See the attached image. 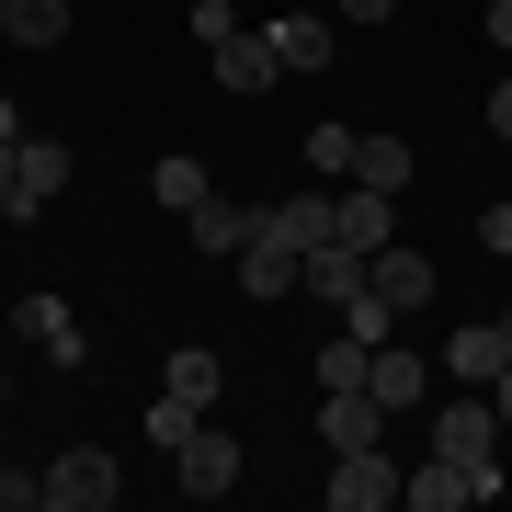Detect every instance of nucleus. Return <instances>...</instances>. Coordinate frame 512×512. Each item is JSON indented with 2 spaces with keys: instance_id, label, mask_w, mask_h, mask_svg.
I'll return each mask as SVG.
<instances>
[{
  "instance_id": "obj_1",
  "label": "nucleus",
  "mask_w": 512,
  "mask_h": 512,
  "mask_svg": "<svg viewBox=\"0 0 512 512\" xmlns=\"http://www.w3.org/2000/svg\"><path fill=\"white\" fill-rule=\"evenodd\" d=\"M512 467H456V456H421L399 478V512H467V501H501Z\"/></svg>"
},
{
  "instance_id": "obj_2",
  "label": "nucleus",
  "mask_w": 512,
  "mask_h": 512,
  "mask_svg": "<svg viewBox=\"0 0 512 512\" xmlns=\"http://www.w3.org/2000/svg\"><path fill=\"white\" fill-rule=\"evenodd\" d=\"M126 501V467L103 456V444H69V456L46 467V512H114Z\"/></svg>"
},
{
  "instance_id": "obj_3",
  "label": "nucleus",
  "mask_w": 512,
  "mask_h": 512,
  "mask_svg": "<svg viewBox=\"0 0 512 512\" xmlns=\"http://www.w3.org/2000/svg\"><path fill=\"white\" fill-rule=\"evenodd\" d=\"M433 456H456V467H501V410H490V387L433 410Z\"/></svg>"
},
{
  "instance_id": "obj_4",
  "label": "nucleus",
  "mask_w": 512,
  "mask_h": 512,
  "mask_svg": "<svg viewBox=\"0 0 512 512\" xmlns=\"http://www.w3.org/2000/svg\"><path fill=\"white\" fill-rule=\"evenodd\" d=\"M399 456H387V444H353V456H330V512H387L399 501Z\"/></svg>"
},
{
  "instance_id": "obj_5",
  "label": "nucleus",
  "mask_w": 512,
  "mask_h": 512,
  "mask_svg": "<svg viewBox=\"0 0 512 512\" xmlns=\"http://www.w3.org/2000/svg\"><path fill=\"white\" fill-rule=\"evenodd\" d=\"M171 467H183V501H228L239 490V433H205L194 421V444H171Z\"/></svg>"
},
{
  "instance_id": "obj_6",
  "label": "nucleus",
  "mask_w": 512,
  "mask_h": 512,
  "mask_svg": "<svg viewBox=\"0 0 512 512\" xmlns=\"http://www.w3.org/2000/svg\"><path fill=\"white\" fill-rule=\"evenodd\" d=\"M57 194H69V148H57V137H23L12 148V217H46Z\"/></svg>"
},
{
  "instance_id": "obj_7",
  "label": "nucleus",
  "mask_w": 512,
  "mask_h": 512,
  "mask_svg": "<svg viewBox=\"0 0 512 512\" xmlns=\"http://www.w3.org/2000/svg\"><path fill=\"white\" fill-rule=\"evenodd\" d=\"M183 239H194L205 262H239V251L262 239V205H228V194H205L194 217H183Z\"/></svg>"
},
{
  "instance_id": "obj_8",
  "label": "nucleus",
  "mask_w": 512,
  "mask_h": 512,
  "mask_svg": "<svg viewBox=\"0 0 512 512\" xmlns=\"http://www.w3.org/2000/svg\"><path fill=\"white\" fill-rule=\"evenodd\" d=\"M296 285H308V251H296V239H274V228H262L251 251H239V296H262V308H274V296H296Z\"/></svg>"
},
{
  "instance_id": "obj_9",
  "label": "nucleus",
  "mask_w": 512,
  "mask_h": 512,
  "mask_svg": "<svg viewBox=\"0 0 512 512\" xmlns=\"http://www.w3.org/2000/svg\"><path fill=\"white\" fill-rule=\"evenodd\" d=\"M387 421H399V410H387L376 387H330V399H319V433H330V456H353V444H376Z\"/></svg>"
},
{
  "instance_id": "obj_10",
  "label": "nucleus",
  "mask_w": 512,
  "mask_h": 512,
  "mask_svg": "<svg viewBox=\"0 0 512 512\" xmlns=\"http://www.w3.org/2000/svg\"><path fill=\"white\" fill-rule=\"evenodd\" d=\"M501 365H512V330L501 319H467L456 342H444V376H456V387H490Z\"/></svg>"
},
{
  "instance_id": "obj_11",
  "label": "nucleus",
  "mask_w": 512,
  "mask_h": 512,
  "mask_svg": "<svg viewBox=\"0 0 512 512\" xmlns=\"http://www.w3.org/2000/svg\"><path fill=\"white\" fill-rule=\"evenodd\" d=\"M217 80H228L239 103H251V92H274V80H285V57H274V35H251V23H239V35L217 46Z\"/></svg>"
},
{
  "instance_id": "obj_12",
  "label": "nucleus",
  "mask_w": 512,
  "mask_h": 512,
  "mask_svg": "<svg viewBox=\"0 0 512 512\" xmlns=\"http://www.w3.org/2000/svg\"><path fill=\"white\" fill-rule=\"evenodd\" d=\"M262 228L296 239V251H330V228H342V194H285V205H262Z\"/></svg>"
},
{
  "instance_id": "obj_13",
  "label": "nucleus",
  "mask_w": 512,
  "mask_h": 512,
  "mask_svg": "<svg viewBox=\"0 0 512 512\" xmlns=\"http://www.w3.org/2000/svg\"><path fill=\"white\" fill-rule=\"evenodd\" d=\"M330 239H342V251H365V262H376L387 239H399V194H365V183H353V194H342V228H330Z\"/></svg>"
},
{
  "instance_id": "obj_14",
  "label": "nucleus",
  "mask_w": 512,
  "mask_h": 512,
  "mask_svg": "<svg viewBox=\"0 0 512 512\" xmlns=\"http://www.w3.org/2000/svg\"><path fill=\"white\" fill-rule=\"evenodd\" d=\"M262 35H274L285 80H319V69H330V12H285V23H262Z\"/></svg>"
},
{
  "instance_id": "obj_15",
  "label": "nucleus",
  "mask_w": 512,
  "mask_h": 512,
  "mask_svg": "<svg viewBox=\"0 0 512 512\" xmlns=\"http://www.w3.org/2000/svg\"><path fill=\"white\" fill-rule=\"evenodd\" d=\"M365 285H376V262L330 239V251H308V285H296V296H330V308H353V296H365Z\"/></svg>"
},
{
  "instance_id": "obj_16",
  "label": "nucleus",
  "mask_w": 512,
  "mask_h": 512,
  "mask_svg": "<svg viewBox=\"0 0 512 512\" xmlns=\"http://www.w3.org/2000/svg\"><path fill=\"white\" fill-rule=\"evenodd\" d=\"M376 296H387V308H421V296H433V251H410V239H387V251H376Z\"/></svg>"
},
{
  "instance_id": "obj_17",
  "label": "nucleus",
  "mask_w": 512,
  "mask_h": 512,
  "mask_svg": "<svg viewBox=\"0 0 512 512\" xmlns=\"http://www.w3.org/2000/svg\"><path fill=\"white\" fill-rule=\"evenodd\" d=\"M365 387H376L387 410H421V399H433V376H421V353H410V342H376V365H365Z\"/></svg>"
},
{
  "instance_id": "obj_18",
  "label": "nucleus",
  "mask_w": 512,
  "mask_h": 512,
  "mask_svg": "<svg viewBox=\"0 0 512 512\" xmlns=\"http://www.w3.org/2000/svg\"><path fill=\"white\" fill-rule=\"evenodd\" d=\"M23 330H35L57 365H80V353H92V342H80V319H69V296H23Z\"/></svg>"
},
{
  "instance_id": "obj_19",
  "label": "nucleus",
  "mask_w": 512,
  "mask_h": 512,
  "mask_svg": "<svg viewBox=\"0 0 512 512\" xmlns=\"http://www.w3.org/2000/svg\"><path fill=\"white\" fill-rule=\"evenodd\" d=\"M353 183H365V194H410V148L399 137H365V148H353Z\"/></svg>"
},
{
  "instance_id": "obj_20",
  "label": "nucleus",
  "mask_w": 512,
  "mask_h": 512,
  "mask_svg": "<svg viewBox=\"0 0 512 512\" xmlns=\"http://www.w3.org/2000/svg\"><path fill=\"white\" fill-rule=\"evenodd\" d=\"M148 194H160V205H171V217H194V205H205V194H217V183H205V160H183V148H171V160H160V171H148Z\"/></svg>"
},
{
  "instance_id": "obj_21",
  "label": "nucleus",
  "mask_w": 512,
  "mask_h": 512,
  "mask_svg": "<svg viewBox=\"0 0 512 512\" xmlns=\"http://www.w3.org/2000/svg\"><path fill=\"white\" fill-rule=\"evenodd\" d=\"M160 387H171V399H194V410H205V399H217L228 376H217V353H205V342H183V353L160 365Z\"/></svg>"
},
{
  "instance_id": "obj_22",
  "label": "nucleus",
  "mask_w": 512,
  "mask_h": 512,
  "mask_svg": "<svg viewBox=\"0 0 512 512\" xmlns=\"http://www.w3.org/2000/svg\"><path fill=\"white\" fill-rule=\"evenodd\" d=\"M12 46H69V0H12Z\"/></svg>"
},
{
  "instance_id": "obj_23",
  "label": "nucleus",
  "mask_w": 512,
  "mask_h": 512,
  "mask_svg": "<svg viewBox=\"0 0 512 512\" xmlns=\"http://www.w3.org/2000/svg\"><path fill=\"white\" fill-rule=\"evenodd\" d=\"M365 365H376V342H353V330L319 342V387H365Z\"/></svg>"
},
{
  "instance_id": "obj_24",
  "label": "nucleus",
  "mask_w": 512,
  "mask_h": 512,
  "mask_svg": "<svg viewBox=\"0 0 512 512\" xmlns=\"http://www.w3.org/2000/svg\"><path fill=\"white\" fill-rule=\"evenodd\" d=\"M353 148H365L353 126H308V171L319 183H353Z\"/></svg>"
},
{
  "instance_id": "obj_25",
  "label": "nucleus",
  "mask_w": 512,
  "mask_h": 512,
  "mask_svg": "<svg viewBox=\"0 0 512 512\" xmlns=\"http://www.w3.org/2000/svg\"><path fill=\"white\" fill-rule=\"evenodd\" d=\"M194 399H171V387H160V399H148V444H160V456H171V444H194Z\"/></svg>"
},
{
  "instance_id": "obj_26",
  "label": "nucleus",
  "mask_w": 512,
  "mask_h": 512,
  "mask_svg": "<svg viewBox=\"0 0 512 512\" xmlns=\"http://www.w3.org/2000/svg\"><path fill=\"white\" fill-rule=\"evenodd\" d=\"M342 330H353V342H399V308H387V296L365 285V296H353V308H342Z\"/></svg>"
},
{
  "instance_id": "obj_27",
  "label": "nucleus",
  "mask_w": 512,
  "mask_h": 512,
  "mask_svg": "<svg viewBox=\"0 0 512 512\" xmlns=\"http://www.w3.org/2000/svg\"><path fill=\"white\" fill-rule=\"evenodd\" d=\"M183 23H194V46H205V57H217V46L239 35V12H228V0H194V12H183Z\"/></svg>"
},
{
  "instance_id": "obj_28",
  "label": "nucleus",
  "mask_w": 512,
  "mask_h": 512,
  "mask_svg": "<svg viewBox=\"0 0 512 512\" xmlns=\"http://www.w3.org/2000/svg\"><path fill=\"white\" fill-rule=\"evenodd\" d=\"M35 501H46V478H35V467H0V512H35Z\"/></svg>"
},
{
  "instance_id": "obj_29",
  "label": "nucleus",
  "mask_w": 512,
  "mask_h": 512,
  "mask_svg": "<svg viewBox=\"0 0 512 512\" xmlns=\"http://www.w3.org/2000/svg\"><path fill=\"white\" fill-rule=\"evenodd\" d=\"M478 251H501V262H512V205H478Z\"/></svg>"
},
{
  "instance_id": "obj_30",
  "label": "nucleus",
  "mask_w": 512,
  "mask_h": 512,
  "mask_svg": "<svg viewBox=\"0 0 512 512\" xmlns=\"http://www.w3.org/2000/svg\"><path fill=\"white\" fill-rule=\"evenodd\" d=\"M490 137H512V80H501V92H490Z\"/></svg>"
},
{
  "instance_id": "obj_31",
  "label": "nucleus",
  "mask_w": 512,
  "mask_h": 512,
  "mask_svg": "<svg viewBox=\"0 0 512 512\" xmlns=\"http://www.w3.org/2000/svg\"><path fill=\"white\" fill-rule=\"evenodd\" d=\"M490 410H501V433H512V365H501V376H490Z\"/></svg>"
},
{
  "instance_id": "obj_32",
  "label": "nucleus",
  "mask_w": 512,
  "mask_h": 512,
  "mask_svg": "<svg viewBox=\"0 0 512 512\" xmlns=\"http://www.w3.org/2000/svg\"><path fill=\"white\" fill-rule=\"evenodd\" d=\"M12 137H23V103H12V92H0V148H12Z\"/></svg>"
},
{
  "instance_id": "obj_33",
  "label": "nucleus",
  "mask_w": 512,
  "mask_h": 512,
  "mask_svg": "<svg viewBox=\"0 0 512 512\" xmlns=\"http://www.w3.org/2000/svg\"><path fill=\"white\" fill-rule=\"evenodd\" d=\"M342 23H387V0H342Z\"/></svg>"
},
{
  "instance_id": "obj_34",
  "label": "nucleus",
  "mask_w": 512,
  "mask_h": 512,
  "mask_svg": "<svg viewBox=\"0 0 512 512\" xmlns=\"http://www.w3.org/2000/svg\"><path fill=\"white\" fill-rule=\"evenodd\" d=\"M12 148H23V137H12ZM12 148H0V217H12Z\"/></svg>"
},
{
  "instance_id": "obj_35",
  "label": "nucleus",
  "mask_w": 512,
  "mask_h": 512,
  "mask_svg": "<svg viewBox=\"0 0 512 512\" xmlns=\"http://www.w3.org/2000/svg\"><path fill=\"white\" fill-rule=\"evenodd\" d=\"M490 35H501V46H512V0H490Z\"/></svg>"
}]
</instances>
